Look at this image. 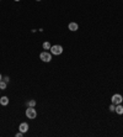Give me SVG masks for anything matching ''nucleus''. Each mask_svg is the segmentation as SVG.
Returning a JSON list of instances; mask_svg holds the SVG:
<instances>
[{
    "instance_id": "3",
    "label": "nucleus",
    "mask_w": 123,
    "mask_h": 137,
    "mask_svg": "<svg viewBox=\"0 0 123 137\" xmlns=\"http://www.w3.org/2000/svg\"><path fill=\"white\" fill-rule=\"evenodd\" d=\"M51 52H52V54H54V56H59V54L63 53V47L59 46V45H54V46L51 47Z\"/></svg>"
},
{
    "instance_id": "2",
    "label": "nucleus",
    "mask_w": 123,
    "mask_h": 137,
    "mask_svg": "<svg viewBox=\"0 0 123 137\" xmlns=\"http://www.w3.org/2000/svg\"><path fill=\"white\" fill-rule=\"evenodd\" d=\"M39 58H41V61L42 62H46V63H48V62H51L52 61V54L49 53V52H41V54H39Z\"/></svg>"
},
{
    "instance_id": "14",
    "label": "nucleus",
    "mask_w": 123,
    "mask_h": 137,
    "mask_svg": "<svg viewBox=\"0 0 123 137\" xmlns=\"http://www.w3.org/2000/svg\"><path fill=\"white\" fill-rule=\"evenodd\" d=\"M22 136H24V132H21V131L19 134H16V137H22Z\"/></svg>"
},
{
    "instance_id": "13",
    "label": "nucleus",
    "mask_w": 123,
    "mask_h": 137,
    "mask_svg": "<svg viewBox=\"0 0 123 137\" xmlns=\"http://www.w3.org/2000/svg\"><path fill=\"white\" fill-rule=\"evenodd\" d=\"M9 80H10V78L6 75V77H4V82H6V83H9Z\"/></svg>"
},
{
    "instance_id": "9",
    "label": "nucleus",
    "mask_w": 123,
    "mask_h": 137,
    "mask_svg": "<svg viewBox=\"0 0 123 137\" xmlns=\"http://www.w3.org/2000/svg\"><path fill=\"white\" fill-rule=\"evenodd\" d=\"M6 84H7L6 82L0 80V89H1V90H5V89H6Z\"/></svg>"
},
{
    "instance_id": "4",
    "label": "nucleus",
    "mask_w": 123,
    "mask_h": 137,
    "mask_svg": "<svg viewBox=\"0 0 123 137\" xmlns=\"http://www.w3.org/2000/svg\"><path fill=\"white\" fill-rule=\"evenodd\" d=\"M111 100H112V104L118 105V104H122L123 98H122V95H121V94H113V95H112V98H111Z\"/></svg>"
},
{
    "instance_id": "7",
    "label": "nucleus",
    "mask_w": 123,
    "mask_h": 137,
    "mask_svg": "<svg viewBox=\"0 0 123 137\" xmlns=\"http://www.w3.org/2000/svg\"><path fill=\"white\" fill-rule=\"evenodd\" d=\"M0 104H1L2 106H6V105L9 104V98H7V96H1V98H0Z\"/></svg>"
},
{
    "instance_id": "5",
    "label": "nucleus",
    "mask_w": 123,
    "mask_h": 137,
    "mask_svg": "<svg viewBox=\"0 0 123 137\" xmlns=\"http://www.w3.org/2000/svg\"><path fill=\"white\" fill-rule=\"evenodd\" d=\"M19 130L21 131V132H27L29 131V124L27 122H22V124H20V126H19Z\"/></svg>"
},
{
    "instance_id": "1",
    "label": "nucleus",
    "mask_w": 123,
    "mask_h": 137,
    "mask_svg": "<svg viewBox=\"0 0 123 137\" xmlns=\"http://www.w3.org/2000/svg\"><path fill=\"white\" fill-rule=\"evenodd\" d=\"M26 116H27V119H30V120H33V119L37 117V111L34 110V107L29 106V109H26Z\"/></svg>"
},
{
    "instance_id": "8",
    "label": "nucleus",
    "mask_w": 123,
    "mask_h": 137,
    "mask_svg": "<svg viewBox=\"0 0 123 137\" xmlns=\"http://www.w3.org/2000/svg\"><path fill=\"white\" fill-rule=\"evenodd\" d=\"M118 115H122L123 114V106L122 104H118V105H116V110H115Z\"/></svg>"
},
{
    "instance_id": "11",
    "label": "nucleus",
    "mask_w": 123,
    "mask_h": 137,
    "mask_svg": "<svg viewBox=\"0 0 123 137\" xmlns=\"http://www.w3.org/2000/svg\"><path fill=\"white\" fill-rule=\"evenodd\" d=\"M27 105H29V106H31V107H34V106H36V100H33V99H32V100H30V101L27 103Z\"/></svg>"
},
{
    "instance_id": "10",
    "label": "nucleus",
    "mask_w": 123,
    "mask_h": 137,
    "mask_svg": "<svg viewBox=\"0 0 123 137\" xmlns=\"http://www.w3.org/2000/svg\"><path fill=\"white\" fill-rule=\"evenodd\" d=\"M51 47H52V46H51L49 42H44V43H43V48H44V49H51Z\"/></svg>"
},
{
    "instance_id": "17",
    "label": "nucleus",
    "mask_w": 123,
    "mask_h": 137,
    "mask_svg": "<svg viewBox=\"0 0 123 137\" xmlns=\"http://www.w3.org/2000/svg\"><path fill=\"white\" fill-rule=\"evenodd\" d=\"M15 1H19V0H15Z\"/></svg>"
},
{
    "instance_id": "12",
    "label": "nucleus",
    "mask_w": 123,
    "mask_h": 137,
    "mask_svg": "<svg viewBox=\"0 0 123 137\" xmlns=\"http://www.w3.org/2000/svg\"><path fill=\"white\" fill-rule=\"evenodd\" d=\"M110 110H111V111H115V110H116V105H115V104L110 105Z\"/></svg>"
},
{
    "instance_id": "16",
    "label": "nucleus",
    "mask_w": 123,
    "mask_h": 137,
    "mask_svg": "<svg viewBox=\"0 0 123 137\" xmlns=\"http://www.w3.org/2000/svg\"><path fill=\"white\" fill-rule=\"evenodd\" d=\"M36 1H41V0H36Z\"/></svg>"
},
{
    "instance_id": "15",
    "label": "nucleus",
    "mask_w": 123,
    "mask_h": 137,
    "mask_svg": "<svg viewBox=\"0 0 123 137\" xmlns=\"http://www.w3.org/2000/svg\"><path fill=\"white\" fill-rule=\"evenodd\" d=\"M0 80H2V77H1V74H0Z\"/></svg>"
},
{
    "instance_id": "6",
    "label": "nucleus",
    "mask_w": 123,
    "mask_h": 137,
    "mask_svg": "<svg viewBox=\"0 0 123 137\" xmlns=\"http://www.w3.org/2000/svg\"><path fill=\"white\" fill-rule=\"evenodd\" d=\"M68 29H69L70 31H73V32H75V31H78V29H79V26H78V24H76V22H70V24L68 25Z\"/></svg>"
}]
</instances>
